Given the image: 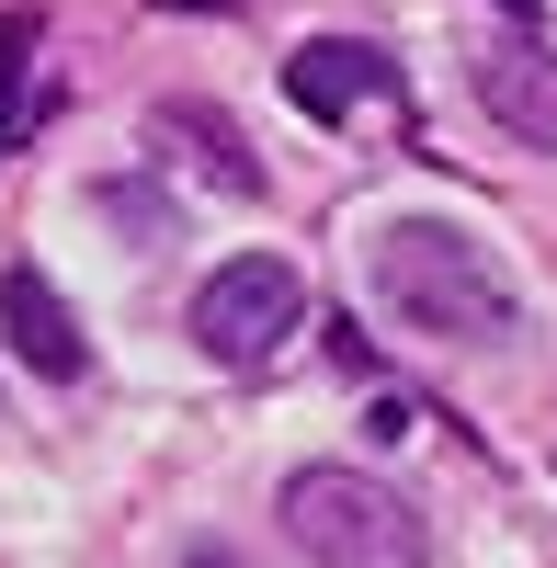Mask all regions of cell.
Segmentation results:
<instances>
[{"mask_svg": "<svg viewBox=\"0 0 557 568\" xmlns=\"http://www.w3.org/2000/svg\"><path fill=\"white\" fill-rule=\"evenodd\" d=\"M364 284H376V307L398 329H422V342H467V353L524 342L513 273H500L467 227H444V216H387L376 251H364Z\"/></svg>", "mask_w": 557, "mask_h": 568, "instance_id": "obj_1", "label": "cell"}, {"mask_svg": "<svg viewBox=\"0 0 557 568\" xmlns=\"http://www.w3.org/2000/svg\"><path fill=\"white\" fill-rule=\"evenodd\" d=\"M273 511H285L296 557H318V568H433V524L364 466H296Z\"/></svg>", "mask_w": 557, "mask_h": 568, "instance_id": "obj_2", "label": "cell"}, {"mask_svg": "<svg viewBox=\"0 0 557 568\" xmlns=\"http://www.w3.org/2000/svg\"><path fill=\"white\" fill-rule=\"evenodd\" d=\"M296 318H307V273L285 251H240L194 284V342L216 364H262L273 342H296Z\"/></svg>", "mask_w": 557, "mask_h": 568, "instance_id": "obj_3", "label": "cell"}, {"mask_svg": "<svg viewBox=\"0 0 557 568\" xmlns=\"http://www.w3.org/2000/svg\"><path fill=\"white\" fill-rule=\"evenodd\" d=\"M0 342H12V364H23V375H45V387H80V364H91V342H80L69 296H58V284H45L34 262H12V273H0Z\"/></svg>", "mask_w": 557, "mask_h": 568, "instance_id": "obj_4", "label": "cell"}, {"mask_svg": "<svg viewBox=\"0 0 557 568\" xmlns=\"http://www.w3.org/2000/svg\"><path fill=\"white\" fill-rule=\"evenodd\" d=\"M285 91H296V114L342 125V114H364V103H387L398 69H387V45H364V34H307L296 69H285Z\"/></svg>", "mask_w": 557, "mask_h": 568, "instance_id": "obj_5", "label": "cell"}, {"mask_svg": "<svg viewBox=\"0 0 557 568\" xmlns=\"http://www.w3.org/2000/svg\"><path fill=\"white\" fill-rule=\"evenodd\" d=\"M478 103L500 114V136H524V149H546L557 160V58H546V45H489V58H478Z\"/></svg>", "mask_w": 557, "mask_h": 568, "instance_id": "obj_6", "label": "cell"}, {"mask_svg": "<svg viewBox=\"0 0 557 568\" xmlns=\"http://www.w3.org/2000/svg\"><path fill=\"white\" fill-rule=\"evenodd\" d=\"M149 136H160V149H194L216 194H262V160L240 149V125H227L216 103H160V114H149Z\"/></svg>", "mask_w": 557, "mask_h": 568, "instance_id": "obj_7", "label": "cell"}, {"mask_svg": "<svg viewBox=\"0 0 557 568\" xmlns=\"http://www.w3.org/2000/svg\"><path fill=\"white\" fill-rule=\"evenodd\" d=\"M23 58H34V12L0 23V149H12V114H23Z\"/></svg>", "mask_w": 557, "mask_h": 568, "instance_id": "obj_8", "label": "cell"}, {"mask_svg": "<svg viewBox=\"0 0 557 568\" xmlns=\"http://www.w3.org/2000/svg\"><path fill=\"white\" fill-rule=\"evenodd\" d=\"M182 568H240V557H227V546H194V557H182Z\"/></svg>", "mask_w": 557, "mask_h": 568, "instance_id": "obj_9", "label": "cell"}]
</instances>
